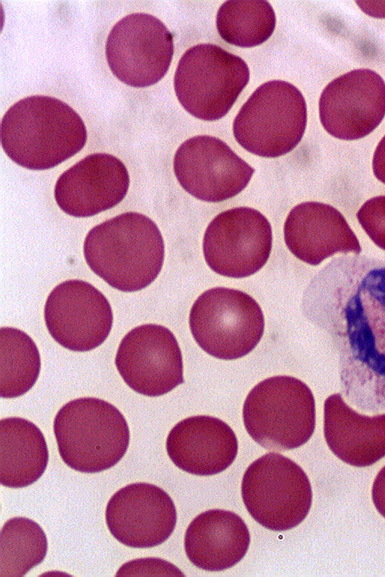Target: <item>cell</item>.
Masks as SVG:
<instances>
[{"label": "cell", "mask_w": 385, "mask_h": 577, "mask_svg": "<svg viewBox=\"0 0 385 577\" xmlns=\"http://www.w3.org/2000/svg\"><path fill=\"white\" fill-rule=\"evenodd\" d=\"M105 49L109 68L120 81L146 87L167 73L174 42L160 19L147 13H132L112 27Z\"/></svg>", "instance_id": "30bf717a"}, {"label": "cell", "mask_w": 385, "mask_h": 577, "mask_svg": "<svg viewBox=\"0 0 385 577\" xmlns=\"http://www.w3.org/2000/svg\"><path fill=\"white\" fill-rule=\"evenodd\" d=\"M0 137L12 161L27 169L46 170L78 153L87 141V130L68 104L35 95L8 109L1 121Z\"/></svg>", "instance_id": "7a4b0ae2"}, {"label": "cell", "mask_w": 385, "mask_h": 577, "mask_svg": "<svg viewBox=\"0 0 385 577\" xmlns=\"http://www.w3.org/2000/svg\"><path fill=\"white\" fill-rule=\"evenodd\" d=\"M173 169L182 188L206 202L236 196L254 173L225 142L208 135L184 141L174 155Z\"/></svg>", "instance_id": "4fadbf2b"}, {"label": "cell", "mask_w": 385, "mask_h": 577, "mask_svg": "<svg viewBox=\"0 0 385 577\" xmlns=\"http://www.w3.org/2000/svg\"><path fill=\"white\" fill-rule=\"evenodd\" d=\"M372 501L376 510L385 518V466L379 471L373 482Z\"/></svg>", "instance_id": "83f0119b"}, {"label": "cell", "mask_w": 385, "mask_h": 577, "mask_svg": "<svg viewBox=\"0 0 385 577\" xmlns=\"http://www.w3.org/2000/svg\"><path fill=\"white\" fill-rule=\"evenodd\" d=\"M324 437L343 462L355 467L373 465L385 457V413L362 415L341 394L330 395L324 402Z\"/></svg>", "instance_id": "44dd1931"}, {"label": "cell", "mask_w": 385, "mask_h": 577, "mask_svg": "<svg viewBox=\"0 0 385 577\" xmlns=\"http://www.w3.org/2000/svg\"><path fill=\"white\" fill-rule=\"evenodd\" d=\"M249 77V68L239 56L215 44H197L180 58L174 89L188 113L215 121L228 113Z\"/></svg>", "instance_id": "52a82bcc"}, {"label": "cell", "mask_w": 385, "mask_h": 577, "mask_svg": "<svg viewBox=\"0 0 385 577\" xmlns=\"http://www.w3.org/2000/svg\"><path fill=\"white\" fill-rule=\"evenodd\" d=\"M356 216L374 244L385 250V195L367 200Z\"/></svg>", "instance_id": "484cf974"}, {"label": "cell", "mask_w": 385, "mask_h": 577, "mask_svg": "<svg viewBox=\"0 0 385 577\" xmlns=\"http://www.w3.org/2000/svg\"><path fill=\"white\" fill-rule=\"evenodd\" d=\"M1 385L2 398H16L28 392L36 383L41 359L35 342L25 332L2 327Z\"/></svg>", "instance_id": "cb8c5ba5"}, {"label": "cell", "mask_w": 385, "mask_h": 577, "mask_svg": "<svg viewBox=\"0 0 385 577\" xmlns=\"http://www.w3.org/2000/svg\"><path fill=\"white\" fill-rule=\"evenodd\" d=\"M115 365L132 390L149 397L169 393L184 382L177 339L158 324H143L129 331L119 344Z\"/></svg>", "instance_id": "7c38bea8"}, {"label": "cell", "mask_w": 385, "mask_h": 577, "mask_svg": "<svg viewBox=\"0 0 385 577\" xmlns=\"http://www.w3.org/2000/svg\"><path fill=\"white\" fill-rule=\"evenodd\" d=\"M45 324L51 337L64 348L86 352L100 346L113 323L111 306L97 288L82 280H67L48 295Z\"/></svg>", "instance_id": "5bb4252c"}, {"label": "cell", "mask_w": 385, "mask_h": 577, "mask_svg": "<svg viewBox=\"0 0 385 577\" xmlns=\"http://www.w3.org/2000/svg\"><path fill=\"white\" fill-rule=\"evenodd\" d=\"M166 450L179 469L210 476L223 472L234 462L238 441L226 422L199 415L181 420L170 430Z\"/></svg>", "instance_id": "d6986e66"}, {"label": "cell", "mask_w": 385, "mask_h": 577, "mask_svg": "<svg viewBox=\"0 0 385 577\" xmlns=\"http://www.w3.org/2000/svg\"><path fill=\"white\" fill-rule=\"evenodd\" d=\"M284 240L295 257L313 266L336 253L362 251L342 213L329 204L314 201L291 209L284 223Z\"/></svg>", "instance_id": "ac0fdd59"}, {"label": "cell", "mask_w": 385, "mask_h": 577, "mask_svg": "<svg viewBox=\"0 0 385 577\" xmlns=\"http://www.w3.org/2000/svg\"><path fill=\"white\" fill-rule=\"evenodd\" d=\"M53 430L63 462L81 473H98L125 455L130 430L123 414L111 403L83 397L57 412Z\"/></svg>", "instance_id": "277c9868"}, {"label": "cell", "mask_w": 385, "mask_h": 577, "mask_svg": "<svg viewBox=\"0 0 385 577\" xmlns=\"http://www.w3.org/2000/svg\"><path fill=\"white\" fill-rule=\"evenodd\" d=\"M125 575H169L184 576L176 566L159 558L135 559L123 564L116 576Z\"/></svg>", "instance_id": "4316f807"}, {"label": "cell", "mask_w": 385, "mask_h": 577, "mask_svg": "<svg viewBox=\"0 0 385 577\" xmlns=\"http://www.w3.org/2000/svg\"><path fill=\"white\" fill-rule=\"evenodd\" d=\"M129 183V173L121 160L110 154L94 153L59 176L54 196L66 214L90 217L120 203Z\"/></svg>", "instance_id": "e0dca14e"}, {"label": "cell", "mask_w": 385, "mask_h": 577, "mask_svg": "<svg viewBox=\"0 0 385 577\" xmlns=\"http://www.w3.org/2000/svg\"><path fill=\"white\" fill-rule=\"evenodd\" d=\"M372 168L375 177L385 184V135L375 149Z\"/></svg>", "instance_id": "f1b7e54d"}, {"label": "cell", "mask_w": 385, "mask_h": 577, "mask_svg": "<svg viewBox=\"0 0 385 577\" xmlns=\"http://www.w3.org/2000/svg\"><path fill=\"white\" fill-rule=\"evenodd\" d=\"M384 116L385 82L371 69H355L335 78L319 99L321 124L338 139L365 137Z\"/></svg>", "instance_id": "9a60e30c"}, {"label": "cell", "mask_w": 385, "mask_h": 577, "mask_svg": "<svg viewBox=\"0 0 385 577\" xmlns=\"http://www.w3.org/2000/svg\"><path fill=\"white\" fill-rule=\"evenodd\" d=\"M307 123L305 99L294 85L272 80L260 85L233 122L236 141L252 154L275 158L292 151Z\"/></svg>", "instance_id": "8992f818"}, {"label": "cell", "mask_w": 385, "mask_h": 577, "mask_svg": "<svg viewBox=\"0 0 385 577\" xmlns=\"http://www.w3.org/2000/svg\"><path fill=\"white\" fill-rule=\"evenodd\" d=\"M0 481L9 488H24L45 472L49 453L42 431L20 417L0 422Z\"/></svg>", "instance_id": "7402d4cb"}, {"label": "cell", "mask_w": 385, "mask_h": 577, "mask_svg": "<svg viewBox=\"0 0 385 577\" xmlns=\"http://www.w3.org/2000/svg\"><path fill=\"white\" fill-rule=\"evenodd\" d=\"M1 577H21L39 565L47 554V537L41 526L26 517L7 520L1 529Z\"/></svg>", "instance_id": "d4e9b609"}, {"label": "cell", "mask_w": 385, "mask_h": 577, "mask_svg": "<svg viewBox=\"0 0 385 577\" xmlns=\"http://www.w3.org/2000/svg\"><path fill=\"white\" fill-rule=\"evenodd\" d=\"M302 312L337 351L345 398L365 411L385 409V260L332 259L307 285Z\"/></svg>", "instance_id": "6da1fadb"}, {"label": "cell", "mask_w": 385, "mask_h": 577, "mask_svg": "<svg viewBox=\"0 0 385 577\" xmlns=\"http://www.w3.org/2000/svg\"><path fill=\"white\" fill-rule=\"evenodd\" d=\"M272 249V228L267 218L250 207L219 213L207 226L203 254L215 273L244 278L259 271Z\"/></svg>", "instance_id": "8fae6325"}, {"label": "cell", "mask_w": 385, "mask_h": 577, "mask_svg": "<svg viewBox=\"0 0 385 577\" xmlns=\"http://www.w3.org/2000/svg\"><path fill=\"white\" fill-rule=\"evenodd\" d=\"M264 315L247 293L225 287L204 291L193 303L189 327L209 355L235 360L250 353L264 332Z\"/></svg>", "instance_id": "ba28073f"}, {"label": "cell", "mask_w": 385, "mask_h": 577, "mask_svg": "<svg viewBox=\"0 0 385 577\" xmlns=\"http://www.w3.org/2000/svg\"><path fill=\"white\" fill-rule=\"evenodd\" d=\"M275 25V12L267 1H227L219 7L216 16L221 38L239 47L264 43Z\"/></svg>", "instance_id": "603a6c76"}, {"label": "cell", "mask_w": 385, "mask_h": 577, "mask_svg": "<svg viewBox=\"0 0 385 577\" xmlns=\"http://www.w3.org/2000/svg\"><path fill=\"white\" fill-rule=\"evenodd\" d=\"M249 545L250 533L243 519L223 509H210L197 515L184 537L187 558L206 571L233 567L246 555Z\"/></svg>", "instance_id": "ffe728a7"}, {"label": "cell", "mask_w": 385, "mask_h": 577, "mask_svg": "<svg viewBox=\"0 0 385 577\" xmlns=\"http://www.w3.org/2000/svg\"><path fill=\"white\" fill-rule=\"evenodd\" d=\"M83 253L90 269L123 292L149 286L159 275L165 255L156 223L138 212H125L93 227Z\"/></svg>", "instance_id": "3957f363"}, {"label": "cell", "mask_w": 385, "mask_h": 577, "mask_svg": "<svg viewBox=\"0 0 385 577\" xmlns=\"http://www.w3.org/2000/svg\"><path fill=\"white\" fill-rule=\"evenodd\" d=\"M242 414L250 437L268 450L301 447L315 429L313 393L292 376H273L255 385L244 401Z\"/></svg>", "instance_id": "5b68a950"}, {"label": "cell", "mask_w": 385, "mask_h": 577, "mask_svg": "<svg viewBox=\"0 0 385 577\" xmlns=\"http://www.w3.org/2000/svg\"><path fill=\"white\" fill-rule=\"evenodd\" d=\"M241 495L251 517L272 531L298 526L312 504V488L304 470L276 452L267 453L248 466Z\"/></svg>", "instance_id": "9c48e42d"}, {"label": "cell", "mask_w": 385, "mask_h": 577, "mask_svg": "<svg viewBox=\"0 0 385 577\" xmlns=\"http://www.w3.org/2000/svg\"><path fill=\"white\" fill-rule=\"evenodd\" d=\"M105 519L111 535L132 548L161 545L173 533L177 512L169 494L150 483H132L109 499Z\"/></svg>", "instance_id": "2e32d148"}]
</instances>
